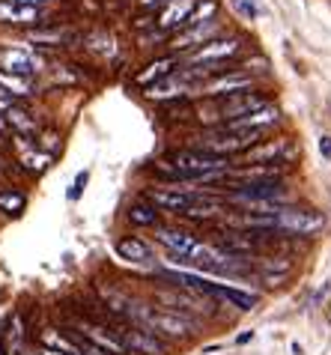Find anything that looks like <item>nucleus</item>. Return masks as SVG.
Listing matches in <instances>:
<instances>
[{"instance_id": "obj_1", "label": "nucleus", "mask_w": 331, "mask_h": 355, "mask_svg": "<svg viewBox=\"0 0 331 355\" xmlns=\"http://www.w3.org/2000/svg\"><path fill=\"white\" fill-rule=\"evenodd\" d=\"M164 162L173 164L177 171L182 173V180L194 185V189H200V180L206 173H221V171H230L233 162L224 159V155H212V153H203L197 146H179V150H170L164 155ZM209 191V189H206Z\"/></svg>"}, {"instance_id": "obj_2", "label": "nucleus", "mask_w": 331, "mask_h": 355, "mask_svg": "<svg viewBox=\"0 0 331 355\" xmlns=\"http://www.w3.org/2000/svg\"><path fill=\"white\" fill-rule=\"evenodd\" d=\"M271 221H275V233H287V236H310L323 233L325 230V215L314 209V206H280V209L271 215Z\"/></svg>"}, {"instance_id": "obj_3", "label": "nucleus", "mask_w": 331, "mask_h": 355, "mask_svg": "<svg viewBox=\"0 0 331 355\" xmlns=\"http://www.w3.org/2000/svg\"><path fill=\"white\" fill-rule=\"evenodd\" d=\"M245 54V39L239 33H224L212 42L200 45L197 51H191L188 57H182L185 66H218V63H236Z\"/></svg>"}, {"instance_id": "obj_4", "label": "nucleus", "mask_w": 331, "mask_h": 355, "mask_svg": "<svg viewBox=\"0 0 331 355\" xmlns=\"http://www.w3.org/2000/svg\"><path fill=\"white\" fill-rule=\"evenodd\" d=\"M200 320L185 317V313H173V311H161L152 308L147 311V320H143V329H150L152 334H159L161 340H188L200 331Z\"/></svg>"}, {"instance_id": "obj_5", "label": "nucleus", "mask_w": 331, "mask_h": 355, "mask_svg": "<svg viewBox=\"0 0 331 355\" xmlns=\"http://www.w3.org/2000/svg\"><path fill=\"white\" fill-rule=\"evenodd\" d=\"M155 230V242L161 245V248H168V254H177V257H188L191 263L206 257L209 245L200 239L194 230L188 227H173V224H159L152 227Z\"/></svg>"}, {"instance_id": "obj_6", "label": "nucleus", "mask_w": 331, "mask_h": 355, "mask_svg": "<svg viewBox=\"0 0 331 355\" xmlns=\"http://www.w3.org/2000/svg\"><path fill=\"white\" fill-rule=\"evenodd\" d=\"M227 33V27H224V21H203V24H191L185 27V31L173 33L168 39V54H177V57H188L191 51H197L200 45L212 42V39H218Z\"/></svg>"}, {"instance_id": "obj_7", "label": "nucleus", "mask_w": 331, "mask_h": 355, "mask_svg": "<svg viewBox=\"0 0 331 355\" xmlns=\"http://www.w3.org/2000/svg\"><path fill=\"white\" fill-rule=\"evenodd\" d=\"M257 84H260V81H257L254 75H248L242 66H236L233 72H224V75H212V78H206V81L197 87V93H194V96H200V98H227V96L254 90Z\"/></svg>"}, {"instance_id": "obj_8", "label": "nucleus", "mask_w": 331, "mask_h": 355, "mask_svg": "<svg viewBox=\"0 0 331 355\" xmlns=\"http://www.w3.org/2000/svg\"><path fill=\"white\" fill-rule=\"evenodd\" d=\"M203 194H215V191H179V189H170V185H150L141 197H147L159 212L182 215V212H188Z\"/></svg>"}, {"instance_id": "obj_9", "label": "nucleus", "mask_w": 331, "mask_h": 355, "mask_svg": "<svg viewBox=\"0 0 331 355\" xmlns=\"http://www.w3.org/2000/svg\"><path fill=\"white\" fill-rule=\"evenodd\" d=\"M233 162H239V167L245 164H287L289 162V137H262L254 146H248L242 155H236Z\"/></svg>"}, {"instance_id": "obj_10", "label": "nucleus", "mask_w": 331, "mask_h": 355, "mask_svg": "<svg viewBox=\"0 0 331 355\" xmlns=\"http://www.w3.org/2000/svg\"><path fill=\"white\" fill-rule=\"evenodd\" d=\"M275 98H271V93L260 90V87H254V90H245V93H236V96H227V98H218L221 105V120L230 123V120H239V116H248L260 111V107L271 105ZM221 123V125H224Z\"/></svg>"}, {"instance_id": "obj_11", "label": "nucleus", "mask_w": 331, "mask_h": 355, "mask_svg": "<svg viewBox=\"0 0 331 355\" xmlns=\"http://www.w3.org/2000/svg\"><path fill=\"white\" fill-rule=\"evenodd\" d=\"M194 6H197V0H168V3L155 12L152 27L155 31H161L164 36L179 33V31H185V24H188Z\"/></svg>"}, {"instance_id": "obj_12", "label": "nucleus", "mask_w": 331, "mask_h": 355, "mask_svg": "<svg viewBox=\"0 0 331 355\" xmlns=\"http://www.w3.org/2000/svg\"><path fill=\"white\" fill-rule=\"evenodd\" d=\"M120 334L125 340V349L129 355H164L168 352V340H161L159 334H152L143 325H120Z\"/></svg>"}, {"instance_id": "obj_13", "label": "nucleus", "mask_w": 331, "mask_h": 355, "mask_svg": "<svg viewBox=\"0 0 331 355\" xmlns=\"http://www.w3.org/2000/svg\"><path fill=\"white\" fill-rule=\"evenodd\" d=\"M179 66H182V57H177V54L155 57V60H150V63L143 66V69H138V72H134V87H141V90H147V87L159 84L161 78L173 75Z\"/></svg>"}, {"instance_id": "obj_14", "label": "nucleus", "mask_w": 331, "mask_h": 355, "mask_svg": "<svg viewBox=\"0 0 331 355\" xmlns=\"http://www.w3.org/2000/svg\"><path fill=\"white\" fill-rule=\"evenodd\" d=\"M280 120H284V114H280V107L271 102L266 107H260V111L254 114H248V116H239V120H230V123H224L227 129H248V132H271L275 125H280Z\"/></svg>"}, {"instance_id": "obj_15", "label": "nucleus", "mask_w": 331, "mask_h": 355, "mask_svg": "<svg viewBox=\"0 0 331 355\" xmlns=\"http://www.w3.org/2000/svg\"><path fill=\"white\" fill-rule=\"evenodd\" d=\"M0 72L33 78L39 72V60L30 51H24V48H0Z\"/></svg>"}, {"instance_id": "obj_16", "label": "nucleus", "mask_w": 331, "mask_h": 355, "mask_svg": "<svg viewBox=\"0 0 331 355\" xmlns=\"http://www.w3.org/2000/svg\"><path fill=\"white\" fill-rule=\"evenodd\" d=\"M114 251L120 254L123 260L138 263V266H147V263H152V260H155V248H152V242L141 239V236H120V239L114 242Z\"/></svg>"}, {"instance_id": "obj_17", "label": "nucleus", "mask_w": 331, "mask_h": 355, "mask_svg": "<svg viewBox=\"0 0 331 355\" xmlns=\"http://www.w3.org/2000/svg\"><path fill=\"white\" fill-rule=\"evenodd\" d=\"M125 221L132 227H159L161 224V212L147 200V197H138L129 209H125Z\"/></svg>"}, {"instance_id": "obj_18", "label": "nucleus", "mask_w": 331, "mask_h": 355, "mask_svg": "<svg viewBox=\"0 0 331 355\" xmlns=\"http://www.w3.org/2000/svg\"><path fill=\"white\" fill-rule=\"evenodd\" d=\"M72 39L69 27H48V31H24V42L39 45V48H57V45H66Z\"/></svg>"}, {"instance_id": "obj_19", "label": "nucleus", "mask_w": 331, "mask_h": 355, "mask_svg": "<svg viewBox=\"0 0 331 355\" xmlns=\"http://www.w3.org/2000/svg\"><path fill=\"white\" fill-rule=\"evenodd\" d=\"M3 120L9 129H15V132H24V137H33L39 132V123L33 120V114L27 111V107L21 105H15V107H9V111L3 114Z\"/></svg>"}, {"instance_id": "obj_20", "label": "nucleus", "mask_w": 331, "mask_h": 355, "mask_svg": "<svg viewBox=\"0 0 331 355\" xmlns=\"http://www.w3.org/2000/svg\"><path fill=\"white\" fill-rule=\"evenodd\" d=\"M159 107H161V114H164V120H168V123H194V102H191V96L173 98V102H164Z\"/></svg>"}, {"instance_id": "obj_21", "label": "nucleus", "mask_w": 331, "mask_h": 355, "mask_svg": "<svg viewBox=\"0 0 331 355\" xmlns=\"http://www.w3.org/2000/svg\"><path fill=\"white\" fill-rule=\"evenodd\" d=\"M0 93H6L9 98H30L33 96V78H18L0 72Z\"/></svg>"}, {"instance_id": "obj_22", "label": "nucleus", "mask_w": 331, "mask_h": 355, "mask_svg": "<svg viewBox=\"0 0 331 355\" xmlns=\"http://www.w3.org/2000/svg\"><path fill=\"white\" fill-rule=\"evenodd\" d=\"M27 209V194L12 189V185H6V189H0V212L6 215V218H18Z\"/></svg>"}, {"instance_id": "obj_23", "label": "nucleus", "mask_w": 331, "mask_h": 355, "mask_svg": "<svg viewBox=\"0 0 331 355\" xmlns=\"http://www.w3.org/2000/svg\"><path fill=\"white\" fill-rule=\"evenodd\" d=\"M221 12V0H197V6H194V12L188 18V24L185 27H191V24H203V21H215Z\"/></svg>"}, {"instance_id": "obj_24", "label": "nucleus", "mask_w": 331, "mask_h": 355, "mask_svg": "<svg viewBox=\"0 0 331 355\" xmlns=\"http://www.w3.org/2000/svg\"><path fill=\"white\" fill-rule=\"evenodd\" d=\"M257 266L262 272H278V275H287L293 269V257H254Z\"/></svg>"}, {"instance_id": "obj_25", "label": "nucleus", "mask_w": 331, "mask_h": 355, "mask_svg": "<svg viewBox=\"0 0 331 355\" xmlns=\"http://www.w3.org/2000/svg\"><path fill=\"white\" fill-rule=\"evenodd\" d=\"M87 182H90V171H78L75 176V182L69 185V191H66V197H69L72 203H78L84 197V189H87Z\"/></svg>"}, {"instance_id": "obj_26", "label": "nucleus", "mask_w": 331, "mask_h": 355, "mask_svg": "<svg viewBox=\"0 0 331 355\" xmlns=\"http://www.w3.org/2000/svg\"><path fill=\"white\" fill-rule=\"evenodd\" d=\"M33 144H36L42 153L54 155L57 150H60V135H57V132H42V135H39V141H33Z\"/></svg>"}, {"instance_id": "obj_27", "label": "nucleus", "mask_w": 331, "mask_h": 355, "mask_svg": "<svg viewBox=\"0 0 331 355\" xmlns=\"http://www.w3.org/2000/svg\"><path fill=\"white\" fill-rule=\"evenodd\" d=\"M233 6H236V12H239V15H245L248 21H254V18L260 15V12H257V6L251 3V0H233Z\"/></svg>"}, {"instance_id": "obj_28", "label": "nucleus", "mask_w": 331, "mask_h": 355, "mask_svg": "<svg viewBox=\"0 0 331 355\" xmlns=\"http://www.w3.org/2000/svg\"><path fill=\"white\" fill-rule=\"evenodd\" d=\"M319 155H323L325 162H331V135H323V137H319Z\"/></svg>"}, {"instance_id": "obj_29", "label": "nucleus", "mask_w": 331, "mask_h": 355, "mask_svg": "<svg viewBox=\"0 0 331 355\" xmlns=\"http://www.w3.org/2000/svg\"><path fill=\"white\" fill-rule=\"evenodd\" d=\"M164 3H168V0H134V6H138V9H150V12H152V9H161Z\"/></svg>"}, {"instance_id": "obj_30", "label": "nucleus", "mask_w": 331, "mask_h": 355, "mask_svg": "<svg viewBox=\"0 0 331 355\" xmlns=\"http://www.w3.org/2000/svg\"><path fill=\"white\" fill-rule=\"evenodd\" d=\"M18 102H15V98H9L6 93H0V114H6L9 111V107H15Z\"/></svg>"}, {"instance_id": "obj_31", "label": "nucleus", "mask_w": 331, "mask_h": 355, "mask_svg": "<svg viewBox=\"0 0 331 355\" xmlns=\"http://www.w3.org/2000/svg\"><path fill=\"white\" fill-rule=\"evenodd\" d=\"M15 6H39V3H45V0H12Z\"/></svg>"}, {"instance_id": "obj_32", "label": "nucleus", "mask_w": 331, "mask_h": 355, "mask_svg": "<svg viewBox=\"0 0 331 355\" xmlns=\"http://www.w3.org/2000/svg\"><path fill=\"white\" fill-rule=\"evenodd\" d=\"M248 340H254V331H245V334H239V338H236L239 347H242V343H248Z\"/></svg>"}, {"instance_id": "obj_33", "label": "nucleus", "mask_w": 331, "mask_h": 355, "mask_svg": "<svg viewBox=\"0 0 331 355\" xmlns=\"http://www.w3.org/2000/svg\"><path fill=\"white\" fill-rule=\"evenodd\" d=\"M39 355H66V352H57V349H45V347H39Z\"/></svg>"}, {"instance_id": "obj_34", "label": "nucleus", "mask_w": 331, "mask_h": 355, "mask_svg": "<svg viewBox=\"0 0 331 355\" xmlns=\"http://www.w3.org/2000/svg\"><path fill=\"white\" fill-rule=\"evenodd\" d=\"M9 125H6V120H3V114H0V132H6Z\"/></svg>"}, {"instance_id": "obj_35", "label": "nucleus", "mask_w": 331, "mask_h": 355, "mask_svg": "<svg viewBox=\"0 0 331 355\" xmlns=\"http://www.w3.org/2000/svg\"><path fill=\"white\" fill-rule=\"evenodd\" d=\"M0 355H6V352H3V347H0Z\"/></svg>"}]
</instances>
